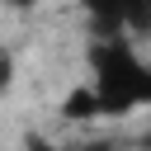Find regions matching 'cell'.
Segmentation results:
<instances>
[{"mask_svg": "<svg viewBox=\"0 0 151 151\" xmlns=\"http://www.w3.org/2000/svg\"><path fill=\"white\" fill-rule=\"evenodd\" d=\"M61 118H71V123H80V118H99V99H94V90H90V85L71 90V94L61 99Z\"/></svg>", "mask_w": 151, "mask_h": 151, "instance_id": "3", "label": "cell"}, {"mask_svg": "<svg viewBox=\"0 0 151 151\" xmlns=\"http://www.w3.org/2000/svg\"><path fill=\"white\" fill-rule=\"evenodd\" d=\"M38 0H5V9H14V14H24V9H33Z\"/></svg>", "mask_w": 151, "mask_h": 151, "instance_id": "5", "label": "cell"}, {"mask_svg": "<svg viewBox=\"0 0 151 151\" xmlns=\"http://www.w3.org/2000/svg\"><path fill=\"white\" fill-rule=\"evenodd\" d=\"M142 146H151V132H146V137H142Z\"/></svg>", "mask_w": 151, "mask_h": 151, "instance_id": "6", "label": "cell"}, {"mask_svg": "<svg viewBox=\"0 0 151 151\" xmlns=\"http://www.w3.org/2000/svg\"><path fill=\"white\" fill-rule=\"evenodd\" d=\"M90 90L99 99V118H127L132 109H151V61L137 52V38H90Z\"/></svg>", "mask_w": 151, "mask_h": 151, "instance_id": "1", "label": "cell"}, {"mask_svg": "<svg viewBox=\"0 0 151 151\" xmlns=\"http://www.w3.org/2000/svg\"><path fill=\"white\" fill-rule=\"evenodd\" d=\"M9 85H14V52L0 47V94H9Z\"/></svg>", "mask_w": 151, "mask_h": 151, "instance_id": "4", "label": "cell"}, {"mask_svg": "<svg viewBox=\"0 0 151 151\" xmlns=\"http://www.w3.org/2000/svg\"><path fill=\"white\" fill-rule=\"evenodd\" d=\"M80 9H85V24H90V38H118L132 0H80Z\"/></svg>", "mask_w": 151, "mask_h": 151, "instance_id": "2", "label": "cell"}]
</instances>
